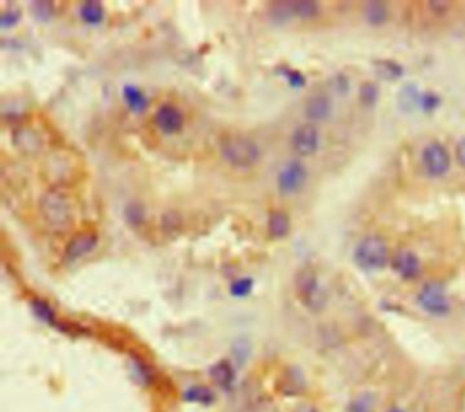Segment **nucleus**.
Returning <instances> with one entry per match:
<instances>
[{
    "mask_svg": "<svg viewBox=\"0 0 465 412\" xmlns=\"http://www.w3.org/2000/svg\"><path fill=\"white\" fill-rule=\"evenodd\" d=\"M184 399L187 402H191V403L209 404V403L213 402L214 396H213V393L209 389H206L204 386H194V388H190L184 393Z\"/></svg>",
    "mask_w": 465,
    "mask_h": 412,
    "instance_id": "27",
    "label": "nucleus"
},
{
    "mask_svg": "<svg viewBox=\"0 0 465 412\" xmlns=\"http://www.w3.org/2000/svg\"><path fill=\"white\" fill-rule=\"evenodd\" d=\"M420 94H422V91L415 84L404 85L403 88L400 89L399 96H397L399 108L406 114L413 112L416 108H419Z\"/></svg>",
    "mask_w": 465,
    "mask_h": 412,
    "instance_id": "16",
    "label": "nucleus"
},
{
    "mask_svg": "<svg viewBox=\"0 0 465 412\" xmlns=\"http://www.w3.org/2000/svg\"><path fill=\"white\" fill-rule=\"evenodd\" d=\"M31 309H33L34 314L41 321H44L47 324H54V321H55V313H54L52 307L45 300H41V299L31 300Z\"/></svg>",
    "mask_w": 465,
    "mask_h": 412,
    "instance_id": "26",
    "label": "nucleus"
},
{
    "mask_svg": "<svg viewBox=\"0 0 465 412\" xmlns=\"http://www.w3.org/2000/svg\"><path fill=\"white\" fill-rule=\"evenodd\" d=\"M363 14L371 27H381L389 20V8L381 0H369L364 3Z\"/></svg>",
    "mask_w": 465,
    "mask_h": 412,
    "instance_id": "15",
    "label": "nucleus"
},
{
    "mask_svg": "<svg viewBox=\"0 0 465 412\" xmlns=\"http://www.w3.org/2000/svg\"><path fill=\"white\" fill-rule=\"evenodd\" d=\"M292 147L300 156H311L320 147V134L313 124H302L292 134Z\"/></svg>",
    "mask_w": 465,
    "mask_h": 412,
    "instance_id": "9",
    "label": "nucleus"
},
{
    "mask_svg": "<svg viewBox=\"0 0 465 412\" xmlns=\"http://www.w3.org/2000/svg\"><path fill=\"white\" fill-rule=\"evenodd\" d=\"M210 377L213 383L219 385L223 389H230L235 381V373L231 365L227 360H221L216 363L210 369Z\"/></svg>",
    "mask_w": 465,
    "mask_h": 412,
    "instance_id": "19",
    "label": "nucleus"
},
{
    "mask_svg": "<svg viewBox=\"0 0 465 412\" xmlns=\"http://www.w3.org/2000/svg\"><path fill=\"white\" fill-rule=\"evenodd\" d=\"M21 20V11L17 8H10L7 11H4L0 17V27L3 29H8L15 27Z\"/></svg>",
    "mask_w": 465,
    "mask_h": 412,
    "instance_id": "34",
    "label": "nucleus"
},
{
    "mask_svg": "<svg viewBox=\"0 0 465 412\" xmlns=\"http://www.w3.org/2000/svg\"><path fill=\"white\" fill-rule=\"evenodd\" d=\"M422 164L430 177H441L450 170L452 159L448 149L439 142H431L422 152Z\"/></svg>",
    "mask_w": 465,
    "mask_h": 412,
    "instance_id": "5",
    "label": "nucleus"
},
{
    "mask_svg": "<svg viewBox=\"0 0 465 412\" xmlns=\"http://www.w3.org/2000/svg\"><path fill=\"white\" fill-rule=\"evenodd\" d=\"M269 235L274 239H283L291 231V220L283 210H273L267 219Z\"/></svg>",
    "mask_w": 465,
    "mask_h": 412,
    "instance_id": "14",
    "label": "nucleus"
},
{
    "mask_svg": "<svg viewBox=\"0 0 465 412\" xmlns=\"http://www.w3.org/2000/svg\"><path fill=\"white\" fill-rule=\"evenodd\" d=\"M373 407H374V399L373 396L364 393V395H360L359 397H356L350 407H349V411L350 412H373Z\"/></svg>",
    "mask_w": 465,
    "mask_h": 412,
    "instance_id": "33",
    "label": "nucleus"
},
{
    "mask_svg": "<svg viewBox=\"0 0 465 412\" xmlns=\"http://www.w3.org/2000/svg\"><path fill=\"white\" fill-rule=\"evenodd\" d=\"M389 412H404L401 411V410H399V409H394V410H390Z\"/></svg>",
    "mask_w": 465,
    "mask_h": 412,
    "instance_id": "39",
    "label": "nucleus"
},
{
    "mask_svg": "<svg viewBox=\"0 0 465 412\" xmlns=\"http://www.w3.org/2000/svg\"><path fill=\"white\" fill-rule=\"evenodd\" d=\"M456 159L459 164L465 168V138H463L456 147Z\"/></svg>",
    "mask_w": 465,
    "mask_h": 412,
    "instance_id": "36",
    "label": "nucleus"
},
{
    "mask_svg": "<svg viewBox=\"0 0 465 412\" xmlns=\"http://www.w3.org/2000/svg\"><path fill=\"white\" fill-rule=\"evenodd\" d=\"M441 101H442L441 97L434 91H422L419 108L423 112H433L441 105Z\"/></svg>",
    "mask_w": 465,
    "mask_h": 412,
    "instance_id": "30",
    "label": "nucleus"
},
{
    "mask_svg": "<svg viewBox=\"0 0 465 412\" xmlns=\"http://www.w3.org/2000/svg\"><path fill=\"white\" fill-rule=\"evenodd\" d=\"M293 15H295V13H293V1H287V0L283 1V0H280V1L270 3L269 18L272 20L273 24L283 25V24L288 22Z\"/></svg>",
    "mask_w": 465,
    "mask_h": 412,
    "instance_id": "21",
    "label": "nucleus"
},
{
    "mask_svg": "<svg viewBox=\"0 0 465 412\" xmlns=\"http://www.w3.org/2000/svg\"><path fill=\"white\" fill-rule=\"evenodd\" d=\"M296 291L297 296L304 306L310 310L318 311L325 303V295L320 290L317 276L310 269H302L296 274Z\"/></svg>",
    "mask_w": 465,
    "mask_h": 412,
    "instance_id": "4",
    "label": "nucleus"
},
{
    "mask_svg": "<svg viewBox=\"0 0 465 412\" xmlns=\"http://www.w3.org/2000/svg\"><path fill=\"white\" fill-rule=\"evenodd\" d=\"M30 13L37 22H50L55 15V4L48 0L30 1Z\"/></svg>",
    "mask_w": 465,
    "mask_h": 412,
    "instance_id": "22",
    "label": "nucleus"
},
{
    "mask_svg": "<svg viewBox=\"0 0 465 412\" xmlns=\"http://www.w3.org/2000/svg\"><path fill=\"white\" fill-rule=\"evenodd\" d=\"M429 6H430V8H431L434 13H436L438 15H442V14H445V13H446V10L449 8L446 1H436V0H433V1H430V3H429Z\"/></svg>",
    "mask_w": 465,
    "mask_h": 412,
    "instance_id": "35",
    "label": "nucleus"
},
{
    "mask_svg": "<svg viewBox=\"0 0 465 412\" xmlns=\"http://www.w3.org/2000/svg\"><path fill=\"white\" fill-rule=\"evenodd\" d=\"M307 180V170L303 163L292 160L287 163L277 175L279 191L284 196L295 194L300 191Z\"/></svg>",
    "mask_w": 465,
    "mask_h": 412,
    "instance_id": "7",
    "label": "nucleus"
},
{
    "mask_svg": "<svg viewBox=\"0 0 465 412\" xmlns=\"http://www.w3.org/2000/svg\"><path fill=\"white\" fill-rule=\"evenodd\" d=\"M376 73L383 81H397L404 75V67L393 59H378L374 61Z\"/></svg>",
    "mask_w": 465,
    "mask_h": 412,
    "instance_id": "17",
    "label": "nucleus"
},
{
    "mask_svg": "<svg viewBox=\"0 0 465 412\" xmlns=\"http://www.w3.org/2000/svg\"><path fill=\"white\" fill-rule=\"evenodd\" d=\"M392 267L404 280L416 279L422 270L419 257L411 250L397 251L392 260Z\"/></svg>",
    "mask_w": 465,
    "mask_h": 412,
    "instance_id": "11",
    "label": "nucleus"
},
{
    "mask_svg": "<svg viewBox=\"0 0 465 412\" xmlns=\"http://www.w3.org/2000/svg\"><path fill=\"white\" fill-rule=\"evenodd\" d=\"M277 390L284 396H299L306 390V377L296 366H288L277 380Z\"/></svg>",
    "mask_w": 465,
    "mask_h": 412,
    "instance_id": "10",
    "label": "nucleus"
},
{
    "mask_svg": "<svg viewBox=\"0 0 465 412\" xmlns=\"http://www.w3.org/2000/svg\"><path fill=\"white\" fill-rule=\"evenodd\" d=\"M124 219L133 227H140L145 221V207L138 203H130L124 207Z\"/></svg>",
    "mask_w": 465,
    "mask_h": 412,
    "instance_id": "25",
    "label": "nucleus"
},
{
    "mask_svg": "<svg viewBox=\"0 0 465 412\" xmlns=\"http://www.w3.org/2000/svg\"><path fill=\"white\" fill-rule=\"evenodd\" d=\"M353 260L363 270H381L389 261V250L383 237L377 235L364 237L355 249Z\"/></svg>",
    "mask_w": 465,
    "mask_h": 412,
    "instance_id": "3",
    "label": "nucleus"
},
{
    "mask_svg": "<svg viewBox=\"0 0 465 412\" xmlns=\"http://www.w3.org/2000/svg\"><path fill=\"white\" fill-rule=\"evenodd\" d=\"M98 237L93 231H82L74 236L66 246V257L70 261H75L93 251L97 246Z\"/></svg>",
    "mask_w": 465,
    "mask_h": 412,
    "instance_id": "12",
    "label": "nucleus"
},
{
    "mask_svg": "<svg viewBox=\"0 0 465 412\" xmlns=\"http://www.w3.org/2000/svg\"><path fill=\"white\" fill-rule=\"evenodd\" d=\"M40 210L45 223L57 231L67 230L73 223V205L68 197L58 190H51L41 197Z\"/></svg>",
    "mask_w": 465,
    "mask_h": 412,
    "instance_id": "2",
    "label": "nucleus"
},
{
    "mask_svg": "<svg viewBox=\"0 0 465 412\" xmlns=\"http://www.w3.org/2000/svg\"><path fill=\"white\" fill-rule=\"evenodd\" d=\"M277 74L286 77L287 82L290 84V87H292V88L300 89L306 85V77L297 70L281 66V67L277 68Z\"/></svg>",
    "mask_w": 465,
    "mask_h": 412,
    "instance_id": "29",
    "label": "nucleus"
},
{
    "mask_svg": "<svg viewBox=\"0 0 465 412\" xmlns=\"http://www.w3.org/2000/svg\"><path fill=\"white\" fill-rule=\"evenodd\" d=\"M419 304L431 316H445L450 310L449 299L442 284L431 281L425 284L422 291L418 295Z\"/></svg>",
    "mask_w": 465,
    "mask_h": 412,
    "instance_id": "6",
    "label": "nucleus"
},
{
    "mask_svg": "<svg viewBox=\"0 0 465 412\" xmlns=\"http://www.w3.org/2000/svg\"><path fill=\"white\" fill-rule=\"evenodd\" d=\"M250 353H251V347L249 340L246 339H237L232 346V356L235 362L239 366H243L249 358H250Z\"/></svg>",
    "mask_w": 465,
    "mask_h": 412,
    "instance_id": "28",
    "label": "nucleus"
},
{
    "mask_svg": "<svg viewBox=\"0 0 465 412\" xmlns=\"http://www.w3.org/2000/svg\"><path fill=\"white\" fill-rule=\"evenodd\" d=\"M80 15H81L82 21L87 25L96 27V25L101 24V21L104 18L103 3L97 1V0L84 1L80 7Z\"/></svg>",
    "mask_w": 465,
    "mask_h": 412,
    "instance_id": "20",
    "label": "nucleus"
},
{
    "mask_svg": "<svg viewBox=\"0 0 465 412\" xmlns=\"http://www.w3.org/2000/svg\"><path fill=\"white\" fill-rule=\"evenodd\" d=\"M379 88L376 82H363L359 89V100L364 107H374L378 101Z\"/></svg>",
    "mask_w": 465,
    "mask_h": 412,
    "instance_id": "24",
    "label": "nucleus"
},
{
    "mask_svg": "<svg viewBox=\"0 0 465 412\" xmlns=\"http://www.w3.org/2000/svg\"><path fill=\"white\" fill-rule=\"evenodd\" d=\"M332 111H333L332 101L329 100V97L323 94H316L310 97L306 103V110H304L306 117L314 122H323L330 118Z\"/></svg>",
    "mask_w": 465,
    "mask_h": 412,
    "instance_id": "13",
    "label": "nucleus"
},
{
    "mask_svg": "<svg viewBox=\"0 0 465 412\" xmlns=\"http://www.w3.org/2000/svg\"><path fill=\"white\" fill-rule=\"evenodd\" d=\"M293 412H320L318 411V409L316 407V406H313V404H310V403H302V404H299L296 409H295V411Z\"/></svg>",
    "mask_w": 465,
    "mask_h": 412,
    "instance_id": "38",
    "label": "nucleus"
},
{
    "mask_svg": "<svg viewBox=\"0 0 465 412\" xmlns=\"http://www.w3.org/2000/svg\"><path fill=\"white\" fill-rule=\"evenodd\" d=\"M253 287H254L253 279H250V277L237 279L231 284V294L236 297H244L253 291Z\"/></svg>",
    "mask_w": 465,
    "mask_h": 412,
    "instance_id": "32",
    "label": "nucleus"
},
{
    "mask_svg": "<svg viewBox=\"0 0 465 412\" xmlns=\"http://www.w3.org/2000/svg\"><path fill=\"white\" fill-rule=\"evenodd\" d=\"M293 13L302 20H313L320 14V4L314 0L293 1Z\"/></svg>",
    "mask_w": 465,
    "mask_h": 412,
    "instance_id": "23",
    "label": "nucleus"
},
{
    "mask_svg": "<svg viewBox=\"0 0 465 412\" xmlns=\"http://www.w3.org/2000/svg\"><path fill=\"white\" fill-rule=\"evenodd\" d=\"M334 87L337 88V90H339L340 93H347L349 88L347 77H346V75H339V77L336 78V84H334Z\"/></svg>",
    "mask_w": 465,
    "mask_h": 412,
    "instance_id": "37",
    "label": "nucleus"
},
{
    "mask_svg": "<svg viewBox=\"0 0 465 412\" xmlns=\"http://www.w3.org/2000/svg\"><path fill=\"white\" fill-rule=\"evenodd\" d=\"M220 152L223 159L237 170L254 167L261 157L260 147L253 140L237 134L224 137L220 142Z\"/></svg>",
    "mask_w": 465,
    "mask_h": 412,
    "instance_id": "1",
    "label": "nucleus"
},
{
    "mask_svg": "<svg viewBox=\"0 0 465 412\" xmlns=\"http://www.w3.org/2000/svg\"><path fill=\"white\" fill-rule=\"evenodd\" d=\"M247 412H280L273 402L266 397L256 396L249 402Z\"/></svg>",
    "mask_w": 465,
    "mask_h": 412,
    "instance_id": "31",
    "label": "nucleus"
},
{
    "mask_svg": "<svg viewBox=\"0 0 465 412\" xmlns=\"http://www.w3.org/2000/svg\"><path fill=\"white\" fill-rule=\"evenodd\" d=\"M123 98L127 104V107L133 111V112H144L147 107V97L145 93L135 87V85H126L123 90H121Z\"/></svg>",
    "mask_w": 465,
    "mask_h": 412,
    "instance_id": "18",
    "label": "nucleus"
},
{
    "mask_svg": "<svg viewBox=\"0 0 465 412\" xmlns=\"http://www.w3.org/2000/svg\"><path fill=\"white\" fill-rule=\"evenodd\" d=\"M156 127L165 135L177 134L184 124V117L172 104H161L154 114Z\"/></svg>",
    "mask_w": 465,
    "mask_h": 412,
    "instance_id": "8",
    "label": "nucleus"
}]
</instances>
